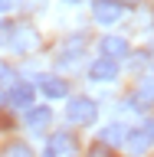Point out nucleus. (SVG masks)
Instances as JSON below:
<instances>
[{
    "label": "nucleus",
    "mask_w": 154,
    "mask_h": 157,
    "mask_svg": "<svg viewBox=\"0 0 154 157\" xmlns=\"http://www.w3.org/2000/svg\"><path fill=\"white\" fill-rule=\"evenodd\" d=\"M26 128H33V131H43V128H49V121H53V111L49 108H26Z\"/></svg>",
    "instance_id": "obj_7"
},
{
    "label": "nucleus",
    "mask_w": 154,
    "mask_h": 157,
    "mask_svg": "<svg viewBox=\"0 0 154 157\" xmlns=\"http://www.w3.org/2000/svg\"><path fill=\"white\" fill-rule=\"evenodd\" d=\"M20 0H0V13H10V10H17Z\"/></svg>",
    "instance_id": "obj_15"
},
{
    "label": "nucleus",
    "mask_w": 154,
    "mask_h": 157,
    "mask_svg": "<svg viewBox=\"0 0 154 157\" xmlns=\"http://www.w3.org/2000/svg\"><path fill=\"white\" fill-rule=\"evenodd\" d=\"M79 144H76V137L66 134V131H59V134L49 137V144H46V154L49 157H69V154H76Z\"/></svg>",
    "instance_id": "obj_3"
},
{
    "label": "nucleus",
    "mask_w": 154,
    "mask_h": 157,
    "mask_svg": "<svg viewBox=\"0 0 154 157\" xmlns=\"http://www.w3.org/2000/svg\"><path fill=\"white\" fill-rule=\"evenodd\" d=\"M10 43H13L17 52H33V49H39V33L33 26H20L17 33L10 36Z\"/></svg>",
    "instance_id": "obj_4"
},
{
    "label": "nucleus",
    "mask_w": 154,
    "mask_h": 157,
    "mask_svg": "<svg viewBox=\"0 0 154 157\" xmlns=\"http://www.w3.org/2000/svg\"><path fill=\"white\" fill-rule=\"evenodd\" d=\"M95 115H98V105L92 98H76V101H69V108H66V118L72 124H92Z\"/></svg>",
    "instance_id": "obj_1"
},
{
    "label": "nucleus",
    "mask_w": 154,
    "mask_h": 157,
    "mask_svg": "<svg viewBox=\"0 0 154 157\" xmlns=\"http://www.w3.org/2000/svg\"><path fill=\"white\" fill-rule=\"evenodd\" d=\"M89 75L95 78V82H112V78L118 75V66H115V59L102 56L98 62H92V69H89Z\"/></svg>",
    "instance_id": "obj_5"
},
{
    "label": "nucleus",
    "mask_w": 154,
    "mask_h": 157,
    "mask_svg": "<svg viewBox=\"0 0 154 157\" xmlns=\"http://www.w3.org/2000/svg\"><path fill=\"white\" fill-rule=\"evenodd\" d=\"M39 88H43V95H46V98H62L69 92V85L62 82V78H43Z\"/></svg>",
    "instance_id": "obj_9"
},
{
    "label": "nucleus",
    "mask_w": 154,
    "mask_h": 157,
    "mask_svg": "<svg viewBox=\"0 0 154 157\" xmlns=\"http://www.w3.org/2000/svg\"><path fill=\"white\" fill-rule=\"evenodd\" d=\"M10 101H13L17 108H30V101H33V88H30V85H13Z\"/></svg>",
    "instance_id": "obj_11"
},
{
    "label": "nucleus",
    "mask_w": 154,
    "mask_h": 157,
    "mask_svg": "<svg viewBox=\"0 0 154 157\" xmlns=\"http://www.w3.org/2000/svg\"><path fill=\"white\" fill-rule=\"evenodd\" d=\"M0 101H3V95H0Z\"/></svg>",
    "instance_id": "obj_19"
},
{
    "label": "nucleus",
    "mask_w": 154,
    "mask_h": 157,
    "mask_svg": "<svg viewBox=\"0 0 154 157\" xmlns=\"http://www.w3.org/2000/svg\"><path fill=\"white\" fill-rule=\"evenodd\" d=\"M125 141H128V147H131V151H144V147L151 144L148 131H128V134H125Z\"/></svg>",
    "instance_id": "obj_12"
},
{
    "label": "nucleus",
    "mask_w": 154,
    "mask_h": 157,
    "mask_svg": "<svg viewBox=\"0 0 154 157\" xmlns=\"http://www.w3.org/2000/svg\"><path fill=\"white\" fill-rule=\"evenodd\" d=\"M0 82H3V85H13V72H10L7 66H0Z\"/></svg>",
    "instance_id": "obj_14"
},
{
    "label": "nucleus",
    "mask_w": 154,
    "mask_h": 157,
    "mask_svg": "<svg viewBox=\"0 0 154 157\" xmlns=\"http://www.w3.org/2000/svg\"><path fill=\"white\" fill-rule=\"evenodd\" d=\"M102 56H108V59H125L128 56V39L125 36H105V39H102Z\"/></svg>",
    "instance_id": "obj_6"
},
{
    "label": "nucleus",
    "mask_w": 154,
    "mask_h": 157,
    "mask_svg": "<svg viewBox=\"0 0 154 157\" xmlns=\"http://www.w3.org/2000/svg\"><path fill=\"white\" fill-rule=\"evenodd\" d=\"M118 3H121V7H141L144 0H118Z\"/></svg>",
    "instance_id": "obj_17"
},
{
    "label": "nucleus",
    "mask_w": 154,
    "mask_h": 157,
    "mask_svg": "<svg viewBox=\"0 0 154 157\" xmlns=\"http://www.w3.org/2000/svg\"><path fill=\"white\" fill-rule=\"evenodd\" d=\"M10 33H13V26H10V23H0V46L10 43Z\"/></svg>",
    "instance_id": "obj_13"
},
{
    "label": "nucleus",
    "mask_w": 154,
    "mask_h": 157,
    "mask_svg": "<svg viewBox=\"0 0 154 157\" xmlns=\"http://www.w3.org/2000/svg\"><path fill=\"white\" fill-rule=\"evenodd\" d=\"M131 101H135V105H151L154 101V78H144V82H141V85L135 88V98H131Z\"/></svg>",
    "instance_id": "obj_10"
},
{
    "label": "nucleus",
    "mask_w": 154,
    "mask_h": 157,
    "mask_svg": "<svg viewBox=\"0 0 154 157\" xmlns=\"http://www.w3.org/2000/svg\"><path fill=\"white\" fill-rule=\"evenodd\" d=\"M7 154H30V151H26V144H13V147H7Z\"/></svg>",
    "instance_id": "obj_16"
},
{
    "label": "nucleus",
    "mask_w": 154,
    "mask_h": 157,
    "mask_svg": "<svg viewBox=\"0 0 154 157\" xmlns=\"http://www.w3.org/2000/svg\"><path fill=\"white\" fill-rule=\"evenodd\" d=\"M125 134H128V131L121 124H108V128H102V134H98V137H102V144L118 147V144H125Z\"/></svg>",
    "instance_id": "obj_8"
},
{
    "label": "nucleus",
    "mask_w": 154,
    "mask_h": 157,
    "mask_svg": "<svg viewBox=\"0 0 154 157\" xmlns=\"http://www.w3.org/2000/svg\"><path fill=\"white\" fill-rule=\"evenodd\" d=\"M144 131H148V137H151V141H154V118H151V121H148V128H144Z\"/></svg>",
    "instance_id": "obj_18"
},
{
    "label": "nucleus",
    "mask_w": 154,
    "mask_h": 157,
    "mask_svg": "<svg viewBox=\"0 0 154 157\" xmlns=\"http://www.w3.org/2000/svg\"><path fill=\"white\" fill-rule=\"evenodd\" d=\"M92 17L102 23V26H112L121 20V3L118 0H95L92 3Z\"/></svg>",
    "instance_id": "obj_2"
}]
</instances>
